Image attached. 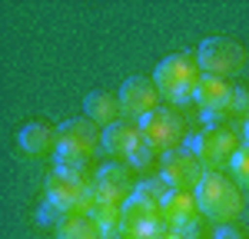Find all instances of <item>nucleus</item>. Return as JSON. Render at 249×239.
Segmentation results:
<instances>
[{
    "instance_id": "1",
    "label": "nucleus",
    "mask_w": 249,
    "mask_h": 239,
    "mask_svg": "<svg viewBox=\"0 0 249 239\" xmlns=\"http://www.w3.org/2000/svg\"><path fill=\"white\" fill-rule=\"evenodd\" d=\"M193 196H196V206H199L203 216L213 219V222H223V226L243 213V196H239L236 183L219 170H206V176L199 179Z\"/></svg>"
},
{
    "instance_id": "2",
    "label": "nucleus",
    "mask_w": 249,
    "mask_h": 239,
    "mask_svg": "<svg viewBox=\"0 0 249 239\" xmlns=\"http://www.w3.org/2000/svg\"><path fill=\"white\" fill-rule=\"evenodd\" d=\"M199 80H203V70H199L196 57H190V53H173V57L160 60L153 70V83L160 90V97L176 103V106L190 103L196 97Z\"/></svg>"
},
{
    "instance_id": "3",
    "label": "nucleus",
    "mask_w": 249,
    "mask_h": 239,
    "mask_svg": "<svg viewBox=\"0 0 249 239\" xmlns=\"http://www.w3.org/2000/svg\"><path fill=\"white\" fill-rule=\"evenodd\" d=\"M47 203H53L57 209H63L67 216H87V209L93 206V176L87 173H73V170H60L53 166V173L47 176Z\"/></svg>"
},
{
    "instance_id": "4",
    "label": "nucleus",
    "mask_w": 249,
    "mask_h": 239,
    "mask_svg": "<svg viewBox=\"0 0 249 239\" xmlns=\"http://www.w3.org/2000/svg\"><path fill=\"white\" fill-rule=\"evenodd\" d=\"M100 133L103 130H96V123L90 117L63 120L57 126V150H53L57 166H83V163H90V156L100 150Z\"/></svg>"
},
{
    "instance_id": "5",
    "label": "nucleus",
    "mask_w": 249,
    "mask_h": 239,
    "mask_svg": "<svg viewBox=\"0 0 249 239\" xmlns=\"http://www.w3.org/2000/svg\"><path fill=\"white\" fill-rule=\"evenodd\" d=\"M196 63H199L203 73L226 80L246 67V50L230 37H206L196 50Z\"/></svg>"
},
{
    "instance_id": "6",
    "label": "nucleus",
    "mask_w": 249,
    "mask_h": 239,
    "mask_svg": "<svg viewBox=\"0 0 249 239\" xmlns=\"http://www.w3.org/2000/svg\"><path fill=\"white\" fill-rule=\"evenodd\" d=\"M120 229L126 239H166V219L160 216V206L130 196L120 209Z\"/></svg>"
},
{
    "instance_id": "7",
    "label": "nucleus",
    "mask_w": 249,
    "mask_h": 239,
    "mask_svg": "<svg viewBox=\"0 0 249 239\" xmlns=\"http://www.w3.org/2000/svg\"><path fill=\"white\" fill-rule=\"evenodd\" d=\"M190 150L196 153V159L206 170H219V166H226L232 159V153L239 150V143H236V133H232L230 126H203L193 137Z\"/></svg>"
},
{
    "instance_id": "8",
    "label": "nucleus",
    "mask_w": 249,
    "mask_h": 239,
    "mask_svg": "<svg viewBox=\"0 0 249 239\" xmlns=\"http://www.w3.org/2000/svg\"><path fill=\"white\" fill-rule=\"evenodd\" d=\"M160 176L170 183V189H183V193H193L199 186V179L206 176V166L196 159L193 150L186 146H176L170 153L160 156Z\"/></svg>"
},
{
    "instance_id": "9",
    "label": "nucleus",
    "mask_w": 249,
    "mask_h": 239,
    "mask_svg": "<svg viewBox=\"0 0 249 239\" xmlns=\"http://www.w3.org/2000/svg\"><path fill=\"white\" fill-rule=\"evenodd\" d=\"M140 137L163 156V153L176 150V143L183 137V117H179L176 110H170V106H160L150 117L140 120Z\"/></svg>"
},
{
    "instance_id": "10",
    "label": "nucleus",
    "mask_w": 249,
    "mask_h": 239,
    "mask_svg": "<svg viewBox=\"0 0 249 239\" xmlns=\"http://www.w3.org/2000/svg\"><path fill=\"white\" fill-rule=\"evenodd\" d=\"M116 100H120L123 117H133V120H143L153 110H160V90H156L153 80H146V77H130L120 86Z\"/></svg>"
},
{
    "instance_id": "11",
    "label": "nucleus",
    "mask_w": 249,
    "mask_h": 239,
    "mask_svg": "<svg viewBox=\"0 0 249 239\" xmlns=\"http://www.w3.org/2000/svg\"><path fill=\"white\" fill-rule=\"evenodd\" d=\"M133 189H136V183L123 163H107V166H100L93 173V196L103 199V203L123 206L126 199L133 196Z\"/></svg>"
},
{
    "instance_id": "12",
    "label": "nucleus",
    "mask_w": 249,
    "mask_h": 239,
    "mask_svg": "<svg viewBox=\"0 0 249 239\" xmlns=\"http://www.w3.org/2000/svg\"><path fill=\"white\" fill-rule=\"evenodd\" d=\"M230 97H232V86L226 83V80L203 73V80H199V86H196V97H193V100L199 103L206 126H223L219 120L230 117V113H226V110H230Z\"/></svg>"
},
{
    "instance_id": "13",
    "label": "nucleus",
    "mask_w": 249,
    "mask_h": 239,
    "mask_svg": "<svg viewBox=\"0 0 249 239\" xmlns=\"http://www.w3.org/2000/svg\"><path fill=\"white\" fill-rule=\"evenodd\" d=\"M160 216L166 219V226L179 229L193 219H199V206H196V196L193 193H183V189H173L170 196L160 203Z\"/></svg>"
},
{
    "instance_id": "14",
    "label": "nucleus",
    "mask_w": 249,
    "mask_h": 239,
    "mask_svg": "<svg viewBox=\"0 0 249 239\" xmlns=\"http://www.w3.org/2000/svg\"><path fill=\"white\" fill-rule=\"evenodd\" d=\"M17 143H20V150H23L27 156H47V153L57 150V130L47 126V123H27V126L20 130Z\"/></svg>"
},
{
    "instance_id": "15",
    "label": "nucleus",
    "mask_w": 249,
    "mask_h": 239,
    "mask_svg": "<svg viewBox=\"0 0 249 239\" xmlns=\"http://www.w3.org/2000/svg\"><path fill=\"white\" fill-rule=\"evenodd\" d=\"M136 137H140V126L126 123V120H116L110 126H103V133H100V150H107V153H113V156H126V150L133 146Z\"/></svg>"
},
{
    "instance_id": "16",
    "label": "nucleus",
    "mask_w": 249,
    "mask_h": 239,
    "mask_svg": "<svg viewBox=\"0 0 249 239\" xmlns=\"http://www.w3.org/2000/svg\"><path fill=\"white\" fill-rule=\"evenodd\" d=\"M83 110H87V117L93 120V123H100V126H110V123H116V117L123 113V110H120V100L110 97V93H103V90L87 93V100H83Z\"/></svg>"
},
{
    "instance_id": "17",
    "label": "nucleus",
    "mask_w": 249,
    "mask_h": 239,
    "mask_svg": "<svg viewBox=\"0 0 249 239\" xmlns=\"http://www.w3.org/2000/svg\"><path fill=\"white\" fill-rule=\"evenodd\" d=\"M57 239H103V236H100V226L90 216H70L57 229Z\"/></svg>"
},
{
    "instance_id": "18",
    "label": "nucleus",
    "mask_w": 249,
    "mask_h": 239,
    "mask_svg": "<svg viewBox=\"0 0 249 239\" xmlns=\"http://www.w3.org/2000/svg\"><path fill=\"white\" fill-rule=\"evenodd\" d=\"M170 193H173L170 183L160 176V173H156V176L140 179V183H136V189H133V196H136V199H143V203H153V206H160V203L170 196Z\"/></svg>"
},
{
    "instance_id": "19",
    "label": "nucleus",
    "mask_w": 249,
    "mask_h": 239,
    "mask_svg": "<svg viewBox=\"0 0 249 239\" xmlns=\"http://www.w3.org/2000/svg\"><path fill=\"white\" fill-rule=\"evenodd\" d=\"M120 209H123V206H116V203L93 199V206L87 209V216L93 219L96 226H100V233H103V229H113V226H120Z\"/></svg>"
},
{
    "instance_id": "20",
    "label": "nucleus",
    "mask_w": 249,
    "mask_h": 239,
    "mask_svg": "<svg viewBox=\"0 0 249 239\" xmlns=\"http://www.w3.org/2000/svg\"><path fill=\"white\" fill-rule=\"evenodd\" d=\"M126 159H130L133 166H140V170H143V166H150V163L156 159V150H153V146H150V143H146L143 137H136V139H133V146L126 150Z\"/></svg>"
},
{
    "instance_id": "21",
    "label": "nucleus",
    "mask_w": 249,
    "mask_h": 239,
    "mask_svg": "<svg viewBox=\"0 0 249 239\" xmlns=\"http://www.w3.org/2000/svg\"><path fill=\"white\" fill-rule=\"evenodd\" d=\"M230 173L236 176V183H239V186H246V189H249V146H239V150L232 153Z\"/></svg>"
},
{
    "instance_id": "22",
    "label": "nucleus",
    "mask_w": 249,
    "mask_h": 239,
    "mask_svg": "<svg viewBox=\"0 0 249 239\" xmlns=\"http://www.w3.org/2000/svg\"><path fill=\"white\" fill-rule=\"evenodd\" d=\"M230 117H243L249 120V86H232V97H230Z\"/></svg>"
},
{
    "instance_id": "23",
    "label": "nucleus",
    "mask_w": 249,
    "mask_h": 239,
    "mask_svg": "<svg viewBox=\"0 0 249 239\" xmlns=\"http://www.w3.org/2000/svg\"><path fill=\"white\" fill-rule=\"evenodd\" d=\"M213 239H243V233H239L236 226H216Z\"/></svg>"
},
{
    "instance_id": "24",
    "label": "nucleus",
    "mask_w": 249,
    "mask_h": 239,
    "mask_svg": "<svg viewBox=\"0 0 249 239\" xmlns=\"http://www.w3.org/2000/svg\"><path fill=\"white\" fill-rule=\"evenodd\" d=\"M243 139H246V146H249V120L243 123Z\"/></svg>"
},
{
    "instance_id": "25",
    "label": "nucleus",
    "mask_w": 249,
    "mask_h": 239,
    "mask_svg": "<svg viewBox=\"0 0 249 239\" xmlns=\"http://www.w3.org/2000/svg\"><path fill=\"white\" fill-rule=\"evenodd\" d=\"M166 239H183V236H176V233H170V236H166Z\"/></svg>"
}]
</instances>
